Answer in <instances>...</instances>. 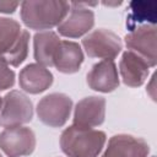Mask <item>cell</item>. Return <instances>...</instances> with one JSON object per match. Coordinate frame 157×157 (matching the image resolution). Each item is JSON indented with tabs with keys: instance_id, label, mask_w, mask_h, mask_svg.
<instances>
[{
	"instance_id": "cell-1",
	"label": "cell",
	"mask_w": 157,
	"mask_h": 157,
	"mask_svg": "<svg viewBox=\"0 0 157 157\" xmlns=\"http://www.w3.org/2000/svg\"><path fill=\"white\" fill-rule=\"evenodd\" d=\"M70 11V4L58 0H29L21 2V20L31 29H50L59 26Z\"/></svg>"
},
{
	"instance_id": "cell-2",
	"label": "cell",
	"mask_w": 157,
	"mask_h": 157,
	"mask_svg": "<svg viewBox=\"0 0 157 157\" xmlns=\"http://www.w3.org/2000/svg\"><path fill=\"white\" fill-rule=\"evenodd\" d=\"M105 140L101 130L71 125L61 132L60 147L67 157H98Z\"/></svg>"
},
{
	"instance_id": "cell-3",
	"label": "cell",
	"mask_w": 157,
	"mask_h": 157,
	"mask_svg": "<svg viewBox=\"0 0 157 157\" xmlns=\"http://www.w3.org/2000/svg\"><path fill=\"white\" fill-rule=\"evenodd\" d=\"M33 118L32 101L22 92L12 90L2 97L0 108V126L12 128L27 124Z\"/></svg>"
},
{
	"instance_id": "cell-4",
	"label": "cell",
	"mask_w": 157,
	"mask_h": 157,
	"mask_svg": "<svg viewBox=\"0 0 157 157\" xmlns=\"http://www.w3.org/2000/svg\"><path fill=\"white\" fill-rule=\"evenodd\" d=\"M82 47L90 58L113 60L123 49V43L114 32L105 28H98L83 37Z\"/></svg>"
},
{
	"instance_id": "cell-5",
	"label": "cell",
	"mask_w": 157,
	"mask_h": 157,
	"mask_svg": "<svg viewBox=\"0 0 157 157\" xmlns=\"http://www.w3.org/2000/svg\"><path fill=\"white\" fill-rule=\"evenodd\" d=\"M71 109V98L64 93L54 92L44 96L38 102L37 115L43 124L50 128H60L67 121Z\"/></svg>"
},
{
	"instance_id": "cell-6",
	"label": "cell",
	"mask_w": 157,
	"mask_h": 157,
	"mask_svg": "<svg viewBox=\"0 0 157 157\" xmlns=\"http://www.w3.org/2000/svg\"><path fill=\"white\" fill-rule=\"evenodd\" d=\"M36 148V135L26 126L5 128L0 132V150L7 157L31 155Z\"/></svg>"
},
{
	"instance_id": "cell-7",
	"label": "cell",
	"mask_w": 157,
	"mask_h": 157,
	"mask_svg": "<svg viewBox=\"0 0 157 157\" xmlns=\"http://www.w3.org/2000/svg\"><path fill=\"white\" fill-rule=\"evenodd\" d=\"M86 2H71L70 11L64 21L58 26V32L63 37L78 38L90 32L94 25V13Z\"/></svg>"
},
{
	"instance_id": "cell-8",
	"label": "cell",
	"mask_w": 157,
	"mask_h": 157,
	"mask_svg": "<svg viewBox=\"0 0 157 157\" xmlns=\"http://www.w3.org/2000/svg\"><path fill=\"white\" fill-rule=\"evenodd\" d=\"M125 44L129 50L142 56L150 67L156 66V26L141 25L125 36Z\"/></svg>"
},
{
	"instance_id": "cell-9",
	"label": "cell",
	"mask_w": 157,
	"mask_h": 157,
	"mask_svg": "<svg viewBox=\"0 0 157 157\" xmlns=\"http://www.w3.org/2000/svg\"><path fill=\"white\" fill-rule=\"evenodd\" d=\"M105 118V99L98 96H90L78 101L75 105L72 125L81 128L99 126Z\"/></svg>"
},
{
	"instance_id": "cell-10",
	"label": "cell",
	"mask_w": 157,
	"mask_h": 157,
	"mask_svg": "<svg viewBox=\"0 0 157 157\" xmlns=\"http://www.w3.org/2000/svg\"><path fill=\"white\" fill-rule=\"evenodd\" d=\"M148 152L150 146L144 139L118 134L109 139L101 157H147Z\"/></svg>"
},
{
	"instance_id": "cell-11",
	"label": "cell",
	"mask_w": 157,
	"mask_h": 157,
	"mask_svg": "<svg viewBox=\"0 0 157 157\" xmlns=\"http://www.w3.org/2000/svg\"><path fill=\"white\" fill-rule=\"evenodd\" d=\"M148 71L150 65L142 56L131 50H126L123 53L121 59L119 61V72L123 82L126 86H141L146 81Z\"/></svg>"
},
{
	"instance_id": "cell-12",
	"label": "cell",
	"mask_w": 157,
	"mask_h": 157,
	"mask_svg": "<svg viewBox=\"0 0 157 157\" xmlns=\"http://www.w3.org/2000/svg\"><path fill=\"white\" fill-rule=\"evenodd\" d=\"M87 85L98 92H112L119 86V75L114 60L96 63L87 74Z\"/></svg>"
},
{
	"instance_id": "cell-13",
	"label": "cell",
	"mask_w": 157,
	"mask_h": 157,
	"mask_svg": "<svg viewBox=\"0 0 157 157\" xmlns=\"http://www.w3.org/2000/svg\"><path fill=\"white\" fill-rule=\"evenodd\" d=\"M18 83L25 92L37 94L52 86L53 74L40 64H28L20 71Z\"/></svg>"
},
{
	"instance_id": "cell-14",
	"label": "cell",
	"mask_w": 157,
	"mask_h": 157,
	"mask_svg": "<svg viewBox=\"0 0 157 157\" xmlns=\"http://www.w3.org/2000/svg\"><path fill=\"white\" fill-rule=\"evenodd\" d=\"M60 43L61 39L53 31L37 32L33 37V54L37 64L45 67L53 66Z\"/></svg>"
},
{
	"instance_id": "cell-15",
	"label": "cell",
	"mask_w": 157,
	"mask_h": 157,
	"mask_svg": "<svg viewBox=\"0 0 157 157\" xmlns=\"http://www.w3.org/2000/svg\"><path fill=\"white\" fill-rule=\"evenodd\" d=\"M83 63V53L78 43L71 40H61L54 65L58 71L64 74L77 72Z\"/></svg>"
},
{
	"instance_id": "cell-16",
	"label": "cell",
	"mask_w": 157,
	"mask_h": 157,
	"mask_svg": "<svg viewBox=\"0 0 157 157\" xmlns=\"http://www.w3.org/2000/svg\"><path fill=\"white\" fill-rule=\"evenodd\" d=\"M22 33L21 25L9 17H0V56L4 58L16 44Z\"/></svg>"
},
{
	"instance_id": "cell-17",
	"label": "cell",
	"mask_w": 157,
	"mask_h": 157,
	"mask_svg": "<svg viewBox=\"0 0 157 157\" xmlns=\"http://www.w3.org/2000/svg\"><path fill=\"white\" fill-rule=\"evenodd\" d=\"M28 43H29V32L22 29V33L13 45V48L2 58L10 66H20L28 54Z\"/></svg>"
},
{
	"instance_id": "cell-18",
	"label": "cell",
	"mask_w": 157,
	"mask_h": 157,
	"mask_svg": "<svg viewBox=\"0 0 157 157\" xmlns=\"http://www.w3.org/2000/svg\"><path fill=\"white\" fill-rule=\"evenodd\" d=\"M15 83V72L10 65L0 56V91L9 90Z\"/></svg>"
},
{
	"instance_id": "cell-19",
	"label": "cell",
	"mask_w": 157,
	"mask_h": 157,
	"mask_svg": "<svg viewBox=\"0 0 157 157\" xmlns=\"http://www.w3.org/2000/svg\"><path fill=\"white\" fill-rule=\"evenodd\" d=\"M20 2H10V1H0V12L4 13H12Z\"/></svg>"
},
{
	"instance_id": "cell-20",
	"label": "cell",
	"mask_w": 157,
	"mask_h": 157,
	"mask_svg": "<svg viewBox=\"0 0 157 157\" xmlns=\"http://www.w3.org/2000/svg\"><path fill=\"white\" fill-rule=\"evenodd\" d=\"M155 78H156V74H153V76L151 77V82H150V85L147 86V92L150 93V96H151V98L155 101L156 98V96H155Z\"/></svg>"
},
{
	"instance_id": "cell-21",
	"label": "cell",
	"mask_w": 157,
	"mask_h": 157,
	"mask_svg": "<svg viewBox=\"0 0 157 157\" xmlns=\"http://www.w3.org/2000/svg\"><path fill=\"white\" fill-rule=\"evenodd\" d=\"M1 104H2V97H0V108H1Z\"/></svg>"
},
{
	"instance_id": "cell-22",
	"label": "cell",
	"mask_w": 157,
	"mask_h": 157,
	"mask_svg": "<svg viewBox=\"0 0 157 157\" xmlns=\"http://www.w3.org/2000/svg\"><path fill=\"white\" fill-rule=\"evenodd\" d=\"M0 157H4V156H2V155H1V153H0Z\"/></svg>"
}]
</instances>
